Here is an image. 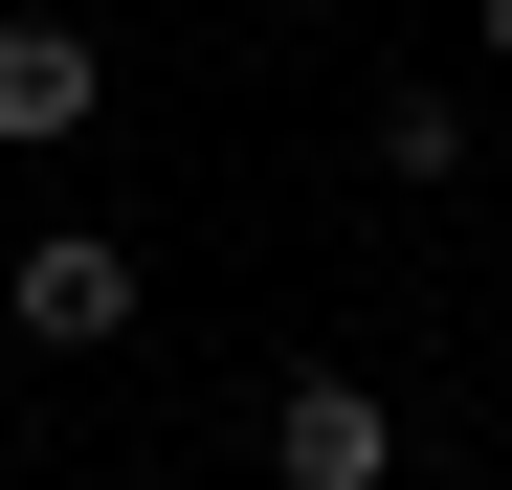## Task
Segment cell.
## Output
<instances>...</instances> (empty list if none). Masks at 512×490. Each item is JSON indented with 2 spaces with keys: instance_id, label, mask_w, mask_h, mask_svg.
<instances>
[{
  "instance_id": "1",
  "label": "cell",
  "mask_w": 512,
  "mask_h": 490,
  "mask_svg": "<svg viewBox=\"0 0 512 490\" xmlns=\"http://www.w3.org/2000/svg\"><path fill=\"white\" fill-rule=\"evenodd\" d=\"M0 312H23V357H112L134 335V245L112 223H45L23 268H0Z\"/></svg>"
},
{
  "instance_id": "2",
  "label": "cell",
  "mask_w": 512,
  "mask_h": 490,
  "mask_svg": "<svg viewBox=\"0 0 512 490\" xmlns=\"http://www.w3.org/2000/svg\"><path fill=\"white\" fill-rule=\"evenodd\" d=\"M268 490H401V401L379 379H290L268 401Z\"/></svg>"
},
{
  "instance_id": "3",
  "label": "cell",
  "mask_w": 512,
  "mask_h": 490,
  "mask_svg": "<svg viewBox=\"0 0 512 490\" xmlns=\"http://www.w3.org/2000/svg\"><path fill=\"white\" fill-rule=\"evenodd\" d=\"M90 112H112V67H90V23H45V0H23V23H0V156H67Z\"/></svg>"
},
{
  "instance_id": "4",
  "label": "cell",
  "mask_w": 512,
  "mask_h": 490,
  "mask_svg": "<svg viewBox=\"0 0 512 490\" xmlns=\"http://www.w3.org/2000/svg\"><path fill=\"white\" fill-rule=\"evenodd\" d=\"M357 156L423 201V179H468V112H446V90H379V134H357Z\"/></svg>"
},
{
  "instance_id": "5",
  "label": "cell",
  "mask_w": 512,
  "mask_h": 490,
  "mask_svg": "<svg viewBox=\"0 0 512 490\" xmlns=\"http://www.w3.org/2000/svg\"><path fill=\"white\" fill-rule=\"evenodd\" d=\"M468 23H490V67H512V0H468Z\"/></svg>"
}]
</instances>
